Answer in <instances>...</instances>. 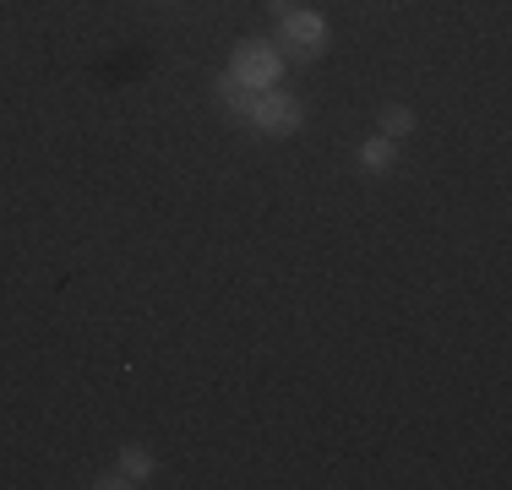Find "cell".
<instances>
[{
    "label": "cell",
    "mask_w": 512,
    "mask_h": 490,
    "mask_svg": "<svg viewBox=\"0 0 512 490\" xmlns=\"http://www.w3.org/2000/svg\"><path fill=\"white\" fill-rule=\"evenodd\" d=\"M273 49L284 60H300V66H306V60H322L327 55V17L322 11H284V17H278V33H273Z\"/></svg>",
    "instance_id": "cell-1"
},
{
    "label": "cell",
    "mask_w": 512,
    "mask_h": 490,
    "mask_svg": "<svg viewBox=\"0 0 512 490\" xmlns=\"http://www.w3.org/2000/svg\"><path fill=\"white\" fill-rule=\"evenodd\" d=\"M229 77H240L246 88H278L284 55L273 49V39H240L229 49Z\"/></svg>",
    "instance_id": "cell-2"
},
{
    "label": "cell",
    "mask_w": 512,
    "mask_h": 490,
    "mask_svg": "<svg viewBox=\"0 0 512 490\" xmlns=\"http://www.w3.org/2000/svg\"><path fill=\"white\" fill-rule=\"evenodd\" d=\"M251 126L262 131V137H295V131L306 126V104L284 88H262L256 93V109H251Z\"/></svg>",
    "instance_id": "cell-3"
},
{
    "label": "cell",
    "mask_w": 512,
    "mask_h": 490,
    "mask_svg": "<svg viewBox=\"0 0 512 490\" xmlns=\"http://www.w3.org/2000/svg\"><path fill=\"white\" fill-rule=\"evenodd\" d=\"M213 93H218V104H224L229 115L251 120V109H256V93H262V88H246V82H240V77H229V71H224V77L213 82Z\"/></svg>",
    "instance_id": "cell-4"
},
{
    "label": "cell",
    "mask_w": 512,
    "mask_h": 490,
    "mask_svg": "<svg viewBox=\"0 0 512 490\" xmlns=\"http://www.w3.org/2000/svg\"><path fill=\"white\" fill-rule=\"evenodd\" d=\"M393 158H398V142L393 137H371L360 147V164L371 169V175H382V169H393Z\"/></svg>",
    "instance_id": "cell-5"
},
{
    "label": "cell",
    "mask_w": 512,
    "mask_h": 490,
    "mask_svg": "<svg viewBox=\"0 0 512 490\" xmlns=\"http://www.w3.org/2000/svg\"><path fill=\"white\" fill-rule=\"evenodd\" d=\"M120 474H126L131 485H148L153 480V452L148 447H126L120 452Z\"/></svg>",
    "instance_id": "cell-6"
},
{
    "label": "cell",
    "mask_w": 512,
    "mask_h": 490,
    "mask_svg": "<svg viewBox=\"0 0 512 490\" xmlns=\"http://www.w3.org/2000/svg\"><path fill=\"white\" fill-rule=\"evenodd\" d=\"M376 126H382V137L398 142V137H409V131H414V109H409V104H387Z\"/></svg>",
    "instance_id": "cell-7"
},
{
    "label": "cell",
    "mask_w": 512,
    "mask_h": 490,
    "mask_svg": "<svg viewBox=\"0 0 512 490\" xmlns=\"http://www.w3.org/2000/svg\"><path fill=\"white\" fill-rule=\"evenodd\" d=\"M93 485H99V490H126L131 480H126V474H120V469H109V474H99V480H93Z\"/></svg>",
    "instance_id": "cell-8"
}]
</instances>
